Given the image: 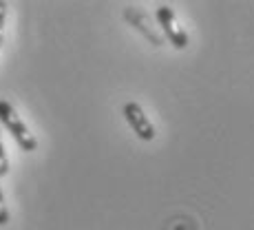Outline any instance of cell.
Returning a JSON list of instances; mask_svg holds the SVG:
<instances>
[{
	"instance_id": "obj_1",
	"label": "cell",
	"mask_w": 254,
	"mask_h": 230,
	"mask_svg": "<svg viewBox=\"0 0 254 230\" xmlns=\"http://www.w3.org/2000/svg\"><path fill=\"white\" fill-rule=\"evenodd\" d=\"M0 122L7 126V131L13 135V140L18 142V146H20L22 151H27V153L36 151V146H38L36 138L29 133L27 124L20 120V115L16 113V109H13L7 100H0Z\"/></svg>"
},
{
	"instance_id": "obj_2",
	"label": "cell",
	"mask_w": 254,
	"mask_h": 230,
	"mask_svg": "<svg viewBox=\"0 0 254 230\" xmlns=\"http://www.w3.org/2000/svg\"><path fill=\"white\" fill-rule=\"evenodd\" d=\"M124 117L128 122V126L133 129V133L137 135L139 140L150 142L155 140V126L150 124V120L146 117L144 109L137 104V102H126L124 104Z\"/></svg>"
},
{
	"instance_id": "obj_3",
	"label": "cell",
	"mask_w": 254,
	"mask_h": 230,
	"mask_svg": "<svg viewBox=\"0 0 254 230\" xmlns=\"http://www.w3.org/2000/svg\"><path fill=\"white\" fill-rule=\"evenodd\" d=\"M157 20H159V24H162L164 33L168 36L170 45H173L175 49H186V47H188V33H186L184 29L177 24L173 9L166 7V4L157 7Z\"/></svg>"
},
{
	"instance_id": "obj_4",
	"label": "cell",
	"mask_w": 254,
	"mask_h": 230,
	"mask_svg": "<svg viewBox=\"0 0 254 230\" xmlns=\"http://www.w3.org/2000/svg\"><path fill=\"white\" fill-rule=\"evenodd\" d=\"M126 20H130L135 24V27L139 29V31H144V36L146 38H150V40L155 42V45H162V38L157 36V33L153 31V29H148V24H146V16H141L139 11H135V9H126Z\"/></svg>"
},
{
	"instance_id": "obj_5",
	"label": "cell",
	"mask_w": 254,
	"mask_h": 230,
	"mask_svg": "<svg viewBox=\"0 0 254 230\" xmlns=\"http://www.w3.org/2000/svg\"><path fill=\"white\" fill-rule=\"evenodd\" d=\"M7 173H9V161H7V153H4V144L0 140V177H4Z\"/></svg>"
},
{
	"instance_id": "obj_6",
	"label": "cell",
	"mask_w": 254,
	"mask_h": 230,
	"mask_svg": "<svg viewBox=\"0 0 254 230\" xmlns=\"http://www.w3.org/2000/svg\"><path fill=\"white\" fill-rule=\"evenodd\" d=\"M9 222V210H7V204H4V197H2V188H0V226Z\"/></svg>"
},
{
	"instance_id": "obj_7",
	"label": "cell",
	"mask_w": 254,
	"mask_h": 230,
	"mask_svg": "<svg viewBox=\"0 0 254 230\" xmlns=\"http://www.w3.org/2000/svg\"><path fill=\"white\" fill-rule=\"evenodd\" d=\"M4 18H7V4L0 2V47H2V33H4Z\"/></svg>"
}]
</instances>
